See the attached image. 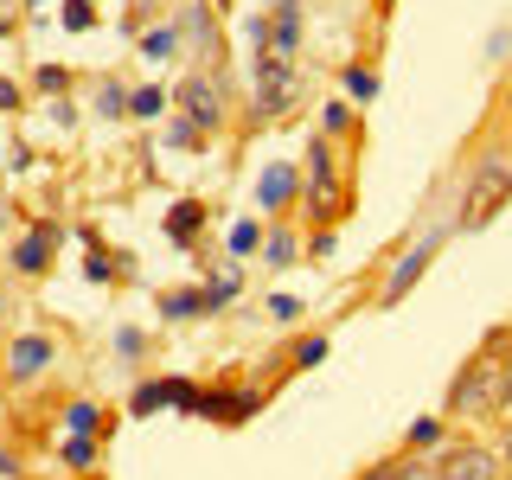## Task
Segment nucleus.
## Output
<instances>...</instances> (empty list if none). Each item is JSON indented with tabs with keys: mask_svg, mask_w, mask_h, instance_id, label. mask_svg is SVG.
<instances>
[{
	"mask_svg": "<svg viewBox=\"0 0 512 480\" xmlns=\"http://www.w3.org/2000/svg\"><path fill=\"white\" fill-rule=\"evenodd\" d=\"M320 359H327V333H308V340H295V352H288L295 372H308V365H320Z\"/></svg>",
	"mask_w": 512,
	"mask_h": 480,
	"instance_id": "7c9ffc66",
	"label": "nucleus"
},
{
	"mask_svg": "<svg viewBox=\"0 0 512 480\" xmlns=\"http://www.w3.org/2000/svg\"><path fill=\"white\" fill-rule=\"evenodd\" d=\"M493 455H500V461H512V429L500 436V448H493Z\"/></svg>",
	"mask_w": 512,
	"mask_h": 480,
	"instance_id": "37998d69",
	"label": "nucleus"
},
{
	"mask_svg": "<svg viewBox=\"0 0 512 480\" xmlns=\"http://www.w3.org/2000/svg\"><path fill=\"white\" fill-rule=\"evenodd\" d=\"M500 410H512V352L500 359Z\"/></svg>",
	"mask_w": 512,
	"mask_h": 480,
	"instance_id": "a19ab883",
	"label": "nucleus"
},
{
	"mask_svg": "<svg viewBox=\"0 0 512 480\" xmlns=\"http://www.w3.org/2000/svg\"><path fill=\"white\" fill-rule=\"evenodd\" d=\"M244 45H250V58H256V52H269V13H263V7L244 13Z\"/></svg>",
	"mask_w": 512,
	"mask_h": 480,
	"instance_id": "473e14b6",
	"label": "nucleus"
},
{
	"mask_svg": "<svg viewBox=\"0 0 512 480\" xmlns=\"http://www.w3.org/2000/svg\"><path fill=\"white\" fill-rule=\"evenodd\" d=\"M384 7H397V0H384Z\"/></svg>",
	"mask_w": 512,
	"mask_h": 480,
	"instance_id": "49530a36",
	"label": "nucleus"
},
{
	"mask_svg": "<svg viewBox=\"0 0 512 480\" xmlns=\"http://www.w3.org/2000/svg\"><path fill=\"white\" fill-rule=\"evenodd\" d=\"M301 103V71L282 52H256L250 58V122H276Z\"/></svg>",
	"mask_w": 512,
	"mask_h": 480,
	"instance_id": "7ed1b4c3",
	"label": "nucleus"
},
{
	"mask_svg": "<svg viewBox=\"0 0 512 480\" xmlns=\"http://www.w3.org/2000/svg\"><path fill=\"white\" fill-rule=\"evenodd\" d=\"M135 45H141V58H173V52H180V26H173V20L141 26V32H135Z\"/></svg>",
	"mask_w": 512,
	"mask_h": 480,
	"instance_id": "6ab92c4d",
	"label": "nucleus"
},
{
	"mask_svg": "<svg viewBox=\"0 0 512 480\" xmlns=\"http://www.w3.org/2000/svg\"><path fill=\"white\" fill-rule=\"evenodd\" d=\"M167 237L180 250H199V237H205V199H180L167 212Z\"/></svg>",
	"mask_w": 512,
	"mask_h": 480,
	"instance_id": "2eb2a0df",
	"label": "nucleus"
},
{
	"mask_svg": "<svg viewBox=\"0 0 512 480\" xmlns=\"http://www.w3.org/2000/svg\"><path fill=\"white\" fill-rule=\"evenodd\" d=\"M0 480H26V461H20V455H13V448H7V442H0Z\"/></svg>",
	"mask_w": 512,
	"mask_h": 480,
	"instance_id": "58836bf2",
	"label": "nucleus"
},
{
	"mask_svg": "<svg viewBox=\"0 0 512 480\" xmlns=\"http://www.w3.org/2000/svg\"><path fill=\"white\" fill-rule=\"evenodd\" d=\"M493 410H500V352L480 346L474 359L455 372V384H448L442 416H493Z\"/></svg>",
	"mask_w": 512,
	"mask_h": 480,
	"instance_id": "20e7f679",
	"label": "nucleus"
},
{
	"mask_svg": "<svg viewBox=\"0 0 512 480\" xmlns=\"http://www.w3.org/2000/svg\"><path fill=\"white\" fill-rule=\"evenodd\" d=\"M64 90H71V64H32V96L58 103Z\"/></svg>",
	"mask_w": 512,
	"mask_h": 480,
	"instance_id": "393cba45",
	"label": "nucleus"
},
{
	"mask_svg": "<svg viewBox=\"0 0 512 480\" xmlns=\"http://www.w3.org/2000/svg\"><path fill=\"white\" fill-rule=\"evenodd\" d=\"M64 26H71V32H90L96 26V0H64Z\"/></svg>",
	"mask_w": 512,
	"mask_h": 480,
	"instance_id": "f704fd0d",
	"label": "nucleus"
},
{
	"mask_svg": "<svg viewBox=\"0 0 512 480\" xmlns=\"http://www.w3.org/2000/svg\"><path fill=\"white\" fill-rule=\"evenodd\" d=\"M436 480H500V455L487 442H448L436 461Z\"/></svg>",
	"mask_w": 512,
	"mask_h": 480,
	"instance_id": "6e6552de",
	"label": "nucleus"
},
{
	"mask_svg": "<svg viewBox=\"0 0 512 480\" xmlns=\"http://www.w3.org/2000/svg\"><path fill=\"white\" fill-rule=\"evenodd\" d=\"M173 26H180V45H192V58H205V64L218 58V13L205 0H186Z\"/></svg>",
	"mask_w": 512,
	"mask_h": 480,
	"instance_id": "9b49d317",
	"label": "nucleus"
},
{
	"mask_svg": "<svg viewBox=\"0 0 512 480\" xmlns=\"http://www.w3.org/2000/svg\"><path fill=\"white\" fill-rule=\"evenodd\" d=\"M205 141H212V135H205L199 122H186V116H173V122H167V148H180V154H205Z\"/></svg>",
	"mask_w": 512,
	"mask_h": 480,
	"instance_id": "bb28decb",
	"label": "nucleus"
},
{
	"mask_svg": "<svg viewBox=\"0 0 512 480\" xmlns=\"http://www.w3.org/2000/svg\"><path fill=\"white\" fill-rule=\"evenodd\" d=\"M26 7H39V0H26Z\"/></svg>",
	"mask_w": 512,
	"mask_h": 480,
	"instance_id": "a18cd8bd",
	"label": "nucleus"
},
{
	"mask_svg": "<svg viewBox=\"0 0 512 480\" xmlns=\"http://www.w3.org/2000/svg\"><path fill=\"white\" fill-rule=\"evenodd\" d=\"M199 397H205V391H199V384H192V378H167V404H173V410L199 416Z\"/></svg>",
	"mask_w": 512,
	"mask_h": 480,
	"instance_id": "2f4dec72",
	"label": "nucleus"
},
{
	"mask_svg": "<svg viewBox=\"0 0 512 480\" xmlns=\"http://www.w3.org/2000/svg\"><path fill=\"white\" fill-rule=\"evenodd\" d=\"M359 480H436V468H429V461H416V455H404V448H397V455L372 461V468H365Z\"/></svg>",
	"mask_w": 512,
	"mask_h": 480,
	"instance_id": "f3484780",
	"label": "nucleus"
},
{
	"mask_svg": "<svg viewBox=\"0 0 512 480\" xmlns=\"http://www.w3.org/2000/svg\"><path fill=\"white\" fill-rule=\"evenodd\" d=\"M52 359H58L52 333H39V327L20 333V340L7 346V384H20V391H26V384H39L45 372H52Z\"/></svg>",
	"mask_w": 512,
	"mask_h": 480,
	"instance_id": "0eeeda50",
	"label": "nucleus"
},
{
	"mask_svg": "<svg viewBox=\"0 0 512 480\" xmlns=\"http://www.w3.org/2000/svg\"><path fill=\"white\" fill-rule=\"evenodd\" d=\"M205 7H212V13H224V0H205Z\"/></svg>",
	"mask_w": 512,
	"mask_h": 480,
	"instance_id": "c03bdc74",
	"label": "nucleus"
},
{
	"mask_svg": "<svg viewBox=\"0 0 512 480\" xmlns=\"http://www.w3.org/2000/svg\"><path fill=\"white\" fill-rule=\"evenodd\" d=\"M333 244H340V237H333V224H320V231L308 237V256L320 263V256H333Z\"/></svg>",
	"mask_w": 512,
	"mask_h": 480,
	"instance_id": "e433bc0d",
	"label": "nucleus"
},
{
	"mask_svg": "<svg viewBox=\"0 0 512 480\" xmlns=\"http://www.w3.org/2000/svg\"><path fill=\"white\" fill-rule=\"evenodd\" d=\"M320 135H327V141L359 135V122H352V103H327V109H320Z\"/></svg>",
	"mask_w": 512,
	"mask_h": 480,
	"instance_id": "c85d7f7f",
	"label": "nucleus"
},
{
	"mask_svg": "<svg viewBox=\"0 0 512 480\" xmlns=\"http://www.w3.org/2000/svg\"><path fill=\"white\" fill-rule=\"evenodd\" d=\"M96 116H103V122H128V84H122V77H103V84H96Z\"/></svg>",
	"mask_w": 512,
	"mask_h": 480,
	"instance_id": "b1692460",
	"label": "nucleus"
},
{
	"mask_svg": "<svg viewBox=\"0 0 512 480\" xmlns=\"http://www.w3.org/2000/svg\"><path fill=\"white\" fill-rule=\"evenodd\" d=\"M0 308H7V301H0Z\"/></svg>",
	"mask_w": 512,
	"mask_h": 480,
	"instance_id": "de8ad7c7",
	"label": "nucleus"
},
{
	"mask_svg": "<svg viewBox=\"0 0 512 480\" xmlns=\"http://www.w3.org/2000/svg\"><path fill=\"white\" fill-rule=\"evenodd\" d=\"M13 32H20V20H13V13L0 7V39H13Z\"/></svg>",
	"mask_w": 512,
	"mask_h": 480,
	"instance_id": "79ce46f5",
	"label": "nucleus"
},
{
	"mask_svg": "<svg viewBox=\"0 0 512 480\" xmlns=\"http://www.w3.org/2000/svg\"><path fill=\"white\" fill-rule=\"evenodd\" d=\"M116 352H122L128 365H135L141 352H148V333H141V327H122V333H116Z\"/></svg>",
	"mask_w": 512,
	"mask_h": 480,
	"instance_id": "c9c22d12",
	"label": "nucleus"
},
{
	"mask_svg": "<svg viewBox=\"0 0 512 480\" xmlns=\"http://www.w3.org/2000/svg\"><path fill=\"white\" fill-rule=\"evenodd\" d=\"M295 256H301L295 224H269V231H263V263H269V269H288Z\"/></svg>",
	"mask_w": 512,
	"mask_h": 480,
	"instance_id": "a211bd4d",
	"label": "nucleus"
},
{
	"mask_svg": "<svg viewBox=\"0 0 512 480\" xmlns=\"http://www.w3.org/2000/svg\"><path fill=\"white\" fill-rule=\"evenodd\" d=\"M295 199H301V167L276 160V167H263V173H256V212H263V218H282Z\"/></svg>",
	"mask_w": 512,
	"mask_h": 480,
	"instance_id": "9d476101",
	"label": "nucleus"
},
{
	"mask_svg": "<svg viewBox=\"0 0 512 480\" xmlns=\"http://www.w3.org/2000/svg\"><path fill=\"white\" fill-rule=\"evenodd\" d=\"M512 205V148H487L461 173V205H455V231H480Z\"/></svg>",
	"mask_w": 512,
	"mask_h": 480,
	"instance_id": "f257e3e1",
	"label": "nucleus"
},
{
	"mask_svg": "<svg viewBox=\"0 0 512 480\" xmlns=\"http://www.w3.org/2000/svg\"><path fill=\"white\" fill-rule=\"evenodd\" d=\"M224 244H231V256H250V250H263V224H256V218H237Z\"/></svg>",
	"mask_w": 512,
	"mask_h": 480,
	"instance_id": "c756f323",
	"label": "nucleus"
},
{
	"mask_svg": "<svg viewBox=\"0 0 512 480\" xmlns=\"http://www.w3.org/2000/svg\"><path fill=\"white\" fill-rule=\"evenodd\" d=\"M20 103H26V90L13 84V77H0V109H20Z\"/></svg>",
	"mask_w": 512,
	"mask_h": 480,
	"instance_id": "ea45409f",
	"label": "nucleus"
},
{
	"mask_svg": "<svg viewBox=\"0 0 512 480\" xmlns=\"http://www.w3.org/2000/svg\"><path fill=\"white\" fill-rule=\"evenodd\" d=\"M436 448H448V416L436 410V416H416V423L404 429V455H436Z\"/></svg>",
	"mask_w": 512,
	"mask_h": 480,
	"instance_id": "dca6fc26",
	"label": "nucleus"
},
{
	"mask_svg": "<svg viewBox=\"0 0 512 480\" xmlns=\"http://www.w3.org/2000/svg\"><path fill=\"white\" fill-rule=\"evenodd\" d=\"M269 320H301V301L295 295H269Z\"/></svg>",
	"mask_w": 512,
	"mask_h": 480,
	"instance_id": "4c0bfd02",
	"label": "nucleus"
},
{
	"mask_svg": "<svg viewBox=\"0 0 512 480\" xmlns=\"http://www.w3.org/2000/svg\"><path fill=\"white\" fill-rule=\"evenodd\" d=\"M340 84H346V103H372V96H378V71H372V64H346V77H340Z\"/></svg>",
	"mask_w": 512,
	"mask_h": 480,
	"instance_id": "a878e982",
	"label": "nucleus"
},
{
	"mask_svg": "<svg viewBox=\"0 0 512 480\" xmlns=\"http://www.w3.org/2000/svg\"><path fill=\"white\" fill-rule=\"evenodd\" d=\"M58 224L52 218H39V224H32V231L20 237V244H13L7 250V263H13V276H45V269H52V256H58Z\"/></svg>",
	"mask_w": 512,
	"mask_h": 480,
	"instance_id": "1a4fd4ad",
	"label": "nucleus"
},
{
	"mask_svg": "<svg viewBox=\"0 0 512 480\" xmlns=\"http://www.w3.org/2000/svg\"><path fill=\"white\" fill-rule=\"evenodd\" d=\"M58 461H64V468H77V474H90L96 461H103V436H71V442L58 448Z\"/></svg>",
	"mask_w": 512,
	"mask_h": 480,
	"instance_id": "5701e85b",
	"label": "nucleus"
},
{
	"mask_svg": "<svg viewBox=\"0 0 512 480\" xmlns=\"http://www.w3.org/2000/svg\"><path fill=\"white\" fill-rule=\"evenodd\" d=\"M103 404H96V397H77L71 410H64V429H71V436H103Z\"/></svg>",
	"mask_w": 512,
	"mask_h": 480,
	"instance_id": "aec40b11",
	"label": "nucleus"
},
{
	"mask_svg": "<svg viewBox=\"0 0 512 480\" xmlns=\"http://www.w3.org/2000/svg\"><path fill=\"white\" fill-rule=\"evenodd\" d=\"M301 192H308V218L314 224H340L352 212V180L340 167V148L327 135H308V173H301Z\"/></svg>",
	"mask_w": 512,
	"mask_h": 480,
	"instance_id": "f03ea898",
	"label": "nucleus"
},
{
	"mask_svg": "<svg viewBox=\"0 0 512 480\" xmlns=\"http://www.w3.org/2000/svg\"><path fill=\"white\" fill-rule=\"evenodd\" d=\"M448 231H455V218H448V224H429V231H423V237H416V244H410L404 256H397V263H391V269H384V282H378V308H397V301H404V295H410V288H416V282H423V269H429V263H436V250L448 244Z\"/></svg>",
	"mask_w": 512,
	"mask_h": 480,
	"instance_id": "39448f33",
	"label": "nucleus"
},
{
	"mask_svg": "<svg viewBox=\"0 0 512 480\" xmlns=\"http://www.w3.org/2000/svg\"><path fill=\"white\" fill-rule=\"evenodd\" d=\"M269 52H282V58L301 52V0H276V13H269Z\"/></svg>",
	"mask_w": 512,
	"mask_h": 480,
	"instance_id": "ddd939ff",
	"label": "nucleus"
},
{
	"mask_svg": "<svg viewBox=\"0 0 512 480\" xmlns=\"http://www.w3.org/2000/svg\"><path fill=\"white\" fill-rule=\"evenodd\" d=\"M173 103H180V116L199 122L205 135L224 128V84H218V71H186L180 90H173Z\"/></svg>",
	"mask_w": 512,
	"mask_h": 480,
	"instance_id": "423d86ee",
	"label": "nucleus"
},
{
	"mask_svg": "<svg viewBox=\"0 0 512 480\" xmlns=\"http://www.w3.org/2000/svg\"><path fill=\"white\" fill-rule=\"evenodd\" d=\"M167 103H173V96L160 90V84H141V90H128V122H154V116H167Z\"/></svg>",
	"mask_w": 512,
	"mask_h": 480,
	"instance_id": "4be33fe9",
	"label": "nucleus"
},
{
	"mask_svg": "<svg viewBox=\"0 0 512 480\" xmlns=\"http://www.w3.org/2000/svg\"><path fill=\"white\" fill-rule=\"evenodd\" d=\"M199 288H205V308L218 314V308H231V301L244 295V269H218V276H212V282H199Z\"/></svg>",
	"mask_w": 512,
	"mask_h": 480,
	"instance_id": "412c9836",
	"label": "nucleus"
},
{
	"mask_svg": "<svg viewBox=\"0 0 512 480\" xmlns=\"http://www.w3.org/2000/svg\"><path fill=\"white\" fill-rule=\"evenodd\" d=\"M116 269H122V256H109V250H90V263H84V276H90V282H122V276H116Z\"/></svg>",
	"mask_w": 512,
	"mask_h": 480,
	"instance_id": "72a5a7b5",
	"label": "nucleus"
},
{
	"mask_svg": "<svg viewBox=\"0 0 512 480\" xmlns=\"http://www.w3.org/2000/svg\"><path fill=\"white\" fill-rule=\"evenodd\" d=\"M269 391H205L199 397V416H212V423H244V416L263 410Z\"/></svg>",
	"mask_w": 512,
	"mask_h": 480,
	"instance_id": "f8f14e48",
	"label": "nucleus"
},
{
	"mask_svg": "<svg viewBox=\"0 0 512 480\" xmlns=\"http://www.w3.org/2000/svg\"><path fill=\"white\" fill-rule=\"evenodd\" d=\"M128 410H135V416L167 410V378H141V384H135V397H128Z\"/></svg>",
	"mask_w": 512,
	"mask_h": 480,
	"instance_id": "cd10ccee",
	"label": "nucleus"
},
{
	"mask_svg": "<svg viewBox=\"0 0 512 480\" xmlns=\"http://www.w3.org/2000/svg\"><path fill=\"white\" fill-rule=\"evenodd\" d=\"M154 314L167 320V327H186V320H205L212 308H205V288H167V295L154 301Z\"/></svg>",
	"mask_w": 512,
	"mask_h": 480,
	"instance_id": "4468645a",
	"label": "nucleus"
}]
</instances>
